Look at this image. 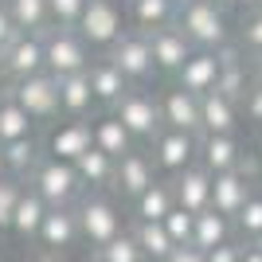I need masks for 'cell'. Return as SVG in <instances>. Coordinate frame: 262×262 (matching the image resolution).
Instances as JSON below:
<instances>
[{
  "mask_svg": "<svg viewBox=\"0 0 262 262\" xmlns=\"http://www.w3.org/2000/svg\"><path fill=\"white\" fill-rule=\"evenodd\" d=\"M254 180H247L243 172H219V176H211V211H219L223 219H235L243 211V204L251 200V192H254Z\"/></svg>",
  "mask_w": 262,
  "mask_h": 262,
  "instance_id": "2e32d148",
  "label": "cell"
},
{
  "mask_svg": "<svg viewBox=\"0 0 262 262\" xmlns=\"http://www.w3.org/2000/svg\"><path fill=\"white\" fill-rule=\"evenodd\" d=\"M114 118L125 125V133L133 137V145H149L161 133V110H157V94H149V90H137L129 86L125 94H121L118 102H114V110H110Z\"/></svg>",
  "mask_w": 262,
  "mask_h": 262,
  "instance_id": "5b68a950",
  "label": "cell"
},
{
  "mask_svg": "<svg viewBox=\"0 0 262 262\" xmlns=\"http://www.w3.org/2000/svg\"><path fill=\"white\" fill-rule=\"evenodd\" d=\"M251 67L247 63H231V67H219V82H215V94H223L227 102H235L239 106L243 94L251 90Z\"/></svg>",
  "mask_w": 262,
  "mask_h": 262,
  "instance_id": "836d02e7",
  "label": "cell"
},
{
  "mask_svg": "<svg viewBox=\"0 0 262 262\" xmlns=\"http://www.w3.org/2000/svg\"><path fill=\"white\" fill-rule=\"evenodd\" d=\"M0 262H4V251H0Z\"/></svg>",
  "mask_w": 262,
  "mask_h": 262,
  "instance_id": "11a10c76",
  "label": "cell"
},
{
  "mask_svg": "<svg viewBox=\"0 0 262 262\" xmlns=\"http://www.w3.org/2000/svg\"><path fill=\"white\" fill-rule=\"evenodd\" d=\"M164 262H204V251H196V247H172V254Z\"/></svg>",
  "mask_w": 262,
  "mask_h": 262,
  "instance_id": "7bdbcfd3",
  "label": "cell"
},
{
  "mask_svg": "<svg viewBox=\"0 0 262 262\" xmlns=\"http://www.w3.org/2000/svg\"><path fill=\"white\" fill-rule=\"evenodd\" d=\"M90 67V51L75 28H47L43 32V71L51 78L82 75Z\"/></svg>",
  "mask_w": 262,
  "mask_h": 262,
  "instance_id": "8992f818",
  "label": "cell"
},
{
  "mask_svg": "<svg viewBox=\"0 0 262 262\" xmlns=\"http://www.w3.org/2000/svg\"><path fill=\"white\" fill-rule=\"evenodd\" d=\"M239 262H262V243H239Z\"/></svg>",
  "mask_w": 262,
  "mask_h": 262,
  "instance_id": "ee69618b",
  "label": "cell"
},
{
  "mask_svg": "<svg viewBox=\"0 0 262 262\" xmlns=\"http://www.w3.org/2000/svg\"><path fill=\"white\" fill-rule=\"evenodd\" d=\"M231 231L239 235L235 243H262V184L251 192V200L243 204V211L231 219Z\"/></svg>",
  "mask_w": 262,
  "mask_h": 262,
  "instance_id": "4dcf8cb0",
  "label": "cell"
},
{
  "mask_svg": "<svg viewBox=\"0 0 262 262\" xmlns=\"http://www.w3.org/2000/svg\"><path fill=\"white\" fill-rule=\"evenodd\" d=\"M75 32H78V39L86 43V51H110L121 35L129 32L125 0H86Z\"/></svg>",
  "mask_w": 262,
  "mask_h": 262,
  "instance_id": "3957f363",
  "label": "cell"
},
{
  "mask_svg": "<svg viewBox=\"0 0 262 262\" xmlns=\"http://www.w3.org/2000/svg\"><path fill=\"white\" fill-rule=\"evenodd\" d=\"M8 90V71H4V63H0V94Z\"/></svg>",
  "mask_w": 262,
  "mask_h": 262,
  "instance_id": "c3c4849f",
  "label": "cell"
},
{
  "mask_svg": "<svg viewBox=\"0 0 262 262\" xmlns=\"http://www.w3.org/2000/svg\"><path fill=\"white\" fill-rule=\"evenodd\" d=\"M75 219H78V239L86 243V247H94V251H102L106 243H114L118 235H125V211H121V204L110 192H82L75 204Z\"/></svg>",
  "mask_w": 262,
  "mask_h": 262,
  "instance_id": "6da1fadb",
  "label": "cell"
},
{
  "mask_svg": "<svg viewBox=\"0 0 262 262\" xmlns=\"http://www.w3.org/2000/svg\"><path fill=\"white\" fill-rule=\"evenodd\" d=\"M90 141H94V149L106 153L110 161H118V157H125L129 149H137L133 137L125 133V125H121L110 110H106V114H98V118H90Z\"/></svg>",
  "mask_w": 262,
  "mask_h": 262,
  "instance_id": "603a6c76",
  "label": "cell"
},
{
  "mask_svg": "<svg viewBox=\"0 0 262 262\" xmlns=\"http://www.w3.org/2000/svg\"><path fill=\"white\" fill-rule=\"evenodd\" d=\"M149 51H153V67H157V75H176L180 67H184V59L196 47L184 39V32L180 28H161V32L149 35Z\"/></svg>",
  "mask_w": 262,
  "mask_h": 262,
  "instance_id": "ac0fdd59",
  "label": "cell"
},
{
  "mask_svg": "<svg viewBox=\"0 0 262 262\" xmlns=\"http://www.w3.org/2000/svg\"><path fill=\"white\" fill-rule=\"evenodd\" d=\"M153 180H157V168H153V161H149V149L137 145V149H129L125 157L114 161V184H110V192L121 196L125 204H133Z\"/></svg>",
  "mask_w": 262,
  "mask_h": 262,
  "instance_id": "30bf717a",
  "label": "cell"
},
{
  "mask_svg": "<svg viewBox=\"0 0 262 262\" xmlns=\"http://www.w3.org/2000/svg\"><path fill=\"white\" fill-rule=\"evenodd\" d=\"M247 153L239 141V133H223V137H200V157L196 164L204 168V172L219 176V172H231L235 164H239V157Z\"/></svg>",
  "mask_w": 262,
  "mask_h": 262,
  "instance_id": "d6986e66",
  "label": "cell"
},
{
  "mask_svg": "<svg viewBox=\"0 0 262 262\" xmlns=\"http://www.w3.org/2000/svg\"><path fill=\"white\" fill-rule=\"evenodd\" d=\"M20 192H24V184L16 176H4V180H0V231H8V219H12V208H16Z\"/></svg>",
  "mask_w": 262,
  "mask_h": 262,
  "instance_id": "f35d334b",
  "label": "cell"
},
{
  "mask_svg": "<svg viewBox=\"0 0 262 262\" xmlns=\"http://www.w3.org/2000/svg\"><path fill=\"white\" fill-rule=\"evenodd\" d=\"M157 110H161V129H176V133H196L200 137V98L188 94L172 82L157 94Z\"/></svg>",
  "mask_w": 262,
  "mask_h": 262,
  "instance_id": "8fae6325",
  "label": "cell"
},
{
  "mask_svg": "<svg viewBox=\"0 0 262 262\" xmlns=\"http://www.w3.org/2000/svg\"><path fill=\"white\" fill-rule=\"evenodd\" d=\"M172 4H176V8H184V4H192V0H172Z\"/></svg>",
  "mask_w": 262,
  "mask_h": 262,
  "instance_id": "f5cc1de1",
  "label": "cell"
},
{
  "mask_svg": "<svg viewBox=\"0 0 262 262\" xmlns=\"http://www.w3.org/2000/svg\"><path fill=\"white\" fill-rule=\"evenodd\" d=\"M172 208H176V200H172V184H168V180H161V176H157L153 184H149L141 196L129 204L133 223H161V219L168 215Z\"/></svg>",
  "mask_w": 262,
  "mask_h": 262,
  "instance_id": "d4e9b609",
  "label": "cell"
},
{
  "mask_svg": "<svg viewBox=\"0 0 262 262\" xmlns=\"http://www.w3.org/2000/svg\"><path fill=\"white\" fill-rule=\"evenodd\" d=\"M243 118L251 121V125H262V86H254L251 82V90H247V94H243Z\"/></svg>",
  "mask_w": 262,
  "mask_h": 262,
  "instance_id": "ab89813d",
  "label": "cell"
},
{
  "mask_svg": "<svg viewBox=\"0 0 262 262\" xmlns=\"http://www.w3.org/2000/svg\"><path fill=\"white\" fill-rule=\"evenodd\" d=\"M251 4V12H262V0H247Z\"/></svg>",
  "mask_w": 262,
  "mask_h": 262,
  "instance_id": "f907efd6",
  "label": "cell"
},
{
  "mask_svg": "<svg viewBox=\"0 0 262 262\" xmlns=\"http://www.w3.org/2000/svg\"><path fill=\"white\" fill-rule=\"evenodd\" d=\"M129 235H133V243L141 247L145 262H164L168 254H172V239L164 235L161 223H133Z\"/></svg>",
  "mask_w": 262,
  "mask_h": 262,
  "instance_id": "f546056e",
  "label": "cell"
},
{
  "mask_svg": "<svg viewBox=\"0 0 262 262\" xmlns=\"http://www.w3.org/2000/svg\"><path fill=\"white\" fill-rule=\"evenodd\" d=\"M16 35H20V28H16V24H12L8 8H4V0H0V51H4V47H8L12 39H16Z\"/></svg>",
  "mask_w": 262,
  "mask_h": 262,
  "instance_id": "b9f144b4",
  "label": "cell"
},
{
  "mask_svg": "<svg viewBox=\"0 0 262 262\" xmlns=\"http://www.w3.org/2000/svg\"><path fill=\"white\" fill-rule=\"evenodd\" d=\"M176 86L188 90V94H196V98H204V94H211L219 82V59L215 51H192L184 59V67L176 71Z\"/></svg>",
  "mask_w": 262,
  "mask_h": 262,
  "instance_id": "e0dca14e",
  "label": "cell"
},
{
  "mask_svg": "<svg viewBox=\"0 0 262 262\" xmlns=\"http://www.w3.org/2000/svg\"><path fill=\"white\" fill-rule=\"evenodd\" d=\"M4 176H8V168H4V153H0V180H4Z\"/></svg>",
  "mask_w": 262,
  "mask_h": 262,
  "instance_id": "816d5d0a",
  "label": "cell"
},
{
  "mask_svg": "<svg viewBox=\"0 0 262 262\" xmlns=\"http://www.w3.org/2000/svg\"><path fill=\"white\" fill-rule=\"evenodd\" d=\"M86 8V0H47V12H51V28H75L78 16Z\"/></svg>",
  "mask_w": 262,
  "mask_h": 262,
  "instance_id": "74e56055",
  "label": "cell"
},
{
  "mask_svg": "<svg viewBox=\"0 0 262 262\" xmlns=\"http://www.w3.org/2000/svg\"><path fill=\"white\" fill-rule=\"evenodd\" d=\"M251 153H254V161H258V168H262V137L254 141V149H251Z\"/></svg>",
  "mask_w": 262,
  "mask_h": 262,
  "instance_id": "681fc988",
  "label": "cell"
},
{
  "mask_svg": "<svg viewBox=\"0 0 262 262\" xmlns=\"http://www.w3.org/2000/svg\"><path fill=\"white\" fill-rule=\"evenodd\" d=\"M235 239V231H231V219H223L219 211H200V215H192V247L196 251H215V247H223V243Z\"/></svg>",
  "mask_w": 262,
  "mask_h": 262,
  "instance_id": "4316f807",
  "label": "cell"
},
{
  "mask_svg": "<svg viewBox=\"0 0 262 262\" xmlns=\"http://www.w3.org/2000/svg\"><path fill=\"white\" fill-rule=\"evenodd\" d=\"M235 43L243 47V51H251L254 59L262 55V12H247L239 24V32H235Z\"/></svg>",
  "mask_w": 262,
  "mask_h": 262,
  "instance_id": "d590c367",
  "label": "cell"
},
{
  "mask_svg": "<svg viewBox=\"0 0 262 262\" xmlns=\"http://www.w3.org/2000/svg\"><path fill=\"white\" fill-rule=\"evenodd\" d=\"M125 20H129V32L153 35L176 24V4L172 0H125Z\"/></svg>",
  "mask_w": 262,
  "mask_h": 262,
  "instance_id": "ffe728a7",
  "label": "cell"
},
{
  "mask_svg": "<svg viewBox=\"0 0 262 262\" xmlns=\"http://www.w3.org/2000/svg\"><path fill=\"white\" fill-rule=\"evenodd\" d=\"M28 188L43 200L47 208H75L78 196H82V184H78L75 164L51 161V157H43V161L28 172Z\"/></svg>",
  "mask_w": 262,
  "mask_h": 262,
  "instance_id": "277c9868",
  "label": "cell"
},
{
  "mask_svg": "<svg viewBox=\"0 0 262 262\" xmlns=\"http://www.w3.org/2000/svg\"><path fill=\"white\" fill-rule=\"evenodd\" d=\"M39 251H51V254H63V251H75L78 243V219H75V208H47L43 223H39Z\"/></svg>",
  "mask_w": 262,
  "mask_h": 262,
  "instance_id": "5bb4252c",
  "label": "cell"
},
{
  "mask_svg": "<svg viewBox=\"0 0 262 262\" xmlns=\"http://www.w3.org/2000/svg\"><path fill=\"white\" fill-rule=\"evenodd\" d=\"M106 59L121 71V78L137 90H149V82L157 78V67H153V51H149V35L141 32H125L118 43L106 51Z\"/></svg>",
  "mask_w": 262,
  "mask_h": 262,
  "instance_id": "52a82bcc",
  "label": "cell"
},
{
  "mask_svg": "<svg viewBox=\"0 0 262 262\" xmlns=\"http://www.w3.org/2000/svg\"><path fill=\"white\" fill-rule=\"evenodd\" d=\"M12 24L20 28L24 35H43L51 28V12H47V0H4Z\"/></svg>",
  "mask_w": 262,
  "mask_h": 262,
  "instance_id": "f1b7e54d",
  "label": "cell"
},
{
  "mask_svg": "<svg viewBox=\"0 0 262 262\" xmlns=\"http://www.w3.org/2000/svg\"><path fill=\"white\" fill-rule=\"evenodd\" d=\"M211 4H215V8H223V12H231V8H243L247 0H211Z\"/></svg>",
  "mask_w": 262,
  "mask_h": 262,
  "instance_id": "bcb514c9",
  "label": "cell"
},
{
  "mask_svg": "<svg viewBox=\"0 0 262 262\" xmlns=\"http://www.w3.org/2000/svg\"><path fill=\"white\" fill-rule=\"evenodd\" d=\"M200 157V137L196 133H176V129H161L149 141V161L157 172H164L168 180L180 176L184 168H192Z\"/></svg>",
  "mask_w": 262,
  "mask_h": 262,
  "instance_id": "9c48e42d",
  "label": "cell"
},
{
  "mask_svg": "<svg viewBox=\"0 0 262 262\" xmlns=\"http://www.w3.org/2000/svg\"><path fill=\"white\" fill-rule=\"evenodd\" d=\"M168 184H172V200H176V208H180V211L200 215V211L211 208V172H204L200 164L184 168V172L172 176Z\"/></svg>",
  "mask_w": 262,
  "mask_h": 262,
  "instance_id": "9a60e30c",
  "label": "cell"
},
{
  "mask_svg": "<svg viewBox=\"0 0 262 262\" xmlns=\"http://www.w3.org/2000/svg\"><path fill=\"white\" fill-rule=\"evenodd\" d=\"M239 129V106L227 102L223 94H204L200 98V137H223Z\"/></svg>",
  "mask_w": 262,
  "mask_h": 262,
  "instance_id": "44dd1931",
  "label": "cell"
},
{
  "mask_svg": "<svg viewBox=\"0 0 262 262\" xmlns=\"http://www.w3.org/2000/svg\"><path fill=\"white\" fill-rule=\"evenodd\" d=\"M47 215V204L39 196H35L32 188H24L20 200H16V208H12V219H8V231L16 235V239L24 243H35V235H39V223H43Z\"/></svg>",
  "mask_w": 262,
  "mask_h": 262,
  "instance_id": "484cf974",
  "label": "cell"
},
{
  "mask_svg": "<svg viewBox=\"0 0 262 262\" xmlns=\"http://www.w3.org/2000/svg\"><path fill=\"white\" fill-rule=\"evenodd\" d=\"M86 82H90V94H94V106H106V110H114V102L129 90V82L121 78V71L110 63L106 55H102V59H90Z\"/></svg>",
  "mask_w": 262,
  "mask_h": 262,
  "instance_id": "7402d4cb",
  "label": "cell"
},
{
  "mask_svg": "<svg viewBox=\"0 0 262 262\" xmlns=\"http://www.w3.org/2000/svg\"><path fill=\"white\" fill-rule=\"evenodd\" d=\"M251 78H254V86H262V55L254 59V67H251Z\"/></svg>",
  "mask_w": 262,
  "mask_h": 262,
  "instance_id": "7dc6e473",
  "label": "cell"
},
{
  "mask_svg": "<svg viewBox=\"0 0 262 262\" xmlns=\"http://www.w3.org/2000/svg\"><path fill=\"white\" fill-rule=\"evenodd\" d=\"M86 262H98V254H90V258H86Z\"/></svg>",
  "mask_w": 262,
  "mask_h": 262,
  "instance_id": "db71d44e",
  "label": "cell"
},
{
  "mask_svg": "<svg viewBox=\"0 0 262 262\" xmlns=\"http://www.w3.org/2000/svg\"><path fill=\"white\" fill-rule=\"evenodd\" d=\"M0 63H4V71H8L12 82L43 75V35H24L20 32L4 51H0Z\"/></svg>",
  "mask_w": 262,
  "mask_h": 262,
  "instance_id": "4fadbf2b",
  "label": "cell"
},
{
  "mask_svg": "<svg viewBox=\"0 0 262 262\" xmlns=\"http://www.w3.org/2000/svg\"><path fill=\"white\" fill-rule=\"evenodd\" d=\"M32 262H63V254H51V251H35Z\"/></svg>",
  "mask_w": 262,
  "mask_h": 262,
  "instance_id": "f6af8a7d",
  "label": "cell"
},
{
  "mask_svg": "<svg viewBox=\"0 0 262 262\" xmlns=\"http://www.w3.org/2000/svg\"><path fill=\"white\" fill-rule=\"evenodd\" d=\"M176 28L184 32V39L196 47V51H219L223 43L235 39L231 16L223 8H215L211 0H192L184 8H176Z\"/></svg>",
  "mask_w": 262,
  "mask_h": 262,
  "instance_id": "7a4b0ae2",
  "label": "cell"
},
{
  "mask_svg": "<svg viewBox=\"0 0 262 262\" xmlns=\"http://www.w3.org/2000/svg\"><path fill=\"white\" fill-rule=\"evenodd\" d=\"M98 254V262H145V254H141V247L133 243V235L125 231V235H118L114 243H106L102 251H94Z\"/></svg>",
  "mask_w": 262,
  "mask_h": 262,
  "instance_id": "e575fe53",
  "label": "cell"
},
{
  "mask_svg": "<svg viewBox=\"0 0 262 262\" xmlns=\"http://www.w3.org/2000/svg\"><path fill=\"white\" fill-rule=\"evenodd\" d=\"M32 125H35V121L28 118V114L8 98V90H4V94H0V145L32 137Z\"/></svg>",
  "mask_w": 262,
  "mask_h": 262,
  "instance_id": "1f68e13d",
  "label": "cell"
},
{
  "mask_svg": "<svg viewBox=\"0 0 262 262\" xmlns=\"http://www.w3.org/2000/svg\"><path fill=\"white\" fill-rule=\"evenodd\" d=\"M8 98L28 114L32 121H43L51 125L59 118V78L43 75H32V78H20V82H12L8 86Z\"/></svg>",
  "mask_w": 262,
  "mask_h": 262,
  "instance_id": "ba28073f",
  "label": "cell"
},
{
  "mask_svg": "<svg viewBox=\"0 0 262 262\" xmlns=\"http://www.w3.org/2000/svg\"><path fill=\"white\" fill-rule=\"evenodd\" d=\"M90 114H94V94H90L86 71H82V75L59 78V118L90 121Z\"/></svg>",
  "mask_w": 262,
  "mask_h": 262,
  "instance_id": "cb8c5ba5",
  "label": "cell"
},
{
  "mask_svg": "<svg viewBox=\"0 0 262 262\" xmlns=\"http://www.w3.org/2000/svg\"><path fill=\"white\" fill-rule=\"evenodd\" d=\"M239 251H243V247L231 239V243H223V247H215V251H208L204 262H239Z\"/></svg>",
  "mask_w": 262,
  "mask_h": 262,
  "instance_id": "60d3db41",
  "label": "cell"
},
{
  "mask_svg": "<svg viewBox=\"0 0 262 262\" xmlns=\"http://www.w3.org/2000/svg\"><path fill=\"white\" fill-rule=\"evenodd\" d=\"M75 172H78L82 192H110V184H114V161L106 153H98L94 145L75 161Z\"/></svg>",
  "mask_w": 262,
  "mask_h": 262,
  "instance_id": "83f0119b",
  "label": "cell"
},
{
  "mask_svg": "<svg viewBox=\"0 0 262 262\" xmlns=\"http://www.w3.org/2000/svg\"><path fill=\"white\" fill-rule=\"evenodd\" d=\"M0 153H4V168H8V176H16V180H20V176H28L35 164L43 161V157H39V145H35L32 137L0 145Z\"/></svg>",
  "mask_w": 262,
  "mask_h": 262,
  "instance_id": "d6a6232c",
  "label": "cell"
},
{
  "mask_svg": "<svg viewBox=\"0 0 262 262\" xmlns=\"http://www.w3.org/2000/svg\"><path fill=\"white\" fill-rule=\"evenodd\" d=\"M90 145H94L90 141V121L63 118V121H51V129H47V157H51V161L75 164Z\"/></svg>",
  "mask_w": 262,
  "mask_h": 262,
  "instance_id": "7c38bea8",
  "label": "cell"
},
{
  "mask_svg": "<svg viewBox=\"0 0 262 262\" xmlns=\"http://www.w3.org/2000/svg\"><path fill=\"white\" fill-rule=\"evenodd\" d=\"M161 227H164V235L172 239V247H192V215H188V211L172 208L161 219Z\"/></svg>",
  "mask_w": 262,
  "mask_h": 262,
  "instance_id": "8d00e7d4",
  "label": "cell"
}]
</instances>
